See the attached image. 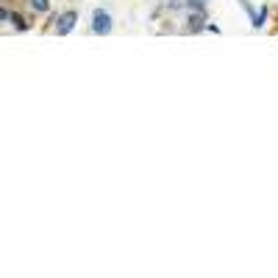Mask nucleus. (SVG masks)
<instances>
[{
  "instance_id": "obj_1",
  "label": "nucleus",
  "mask_w": 278,
  "mask_h": 278,
  "mask_svg": "<svg viewBox=\"0 0 278 278\" xmlns=\"http://www.w3.org/2000/svg\"><path fill=\"white\" fill-rule=\"evenodd\" d=\"M92 31H95V33H100V36H106V33L112 31V17H108V11H103V9H98V11H95Z\"/></svg>"
},
{
  "instance_id": "obj_4",
  "label": "nucleus",
  "mask_w": 278,
  "mask_h": 278,
  "mask_svg": "<svg viewBox=\"0 0 278 278\" xmlns=\"http://www.w3.org/2000/svg\"><path fill=\"white\" fill-rule=\"evenodd\" d=\"M11 23H14V25H17V28H20V31H25V28H28V23H25V20H23V17H17V14H14V17H11Z\"/></svg>"
},
{
  "instance_id": "obj_6",
  "label": "nucleus",
  "mask_w": 278,
  "mask_h": 278,
  "mask_svg": "<svg viewBox=\"0 0 278 278\" xmlns=\"http://www.w3.org/2000/svg\"><path fill=\"white\" fill-rule=\"evenodd\" d=\"M203 3V0H189V6H200Z\"/></svg>"
},
{
  "instance_id": "obj_5",
  "label": "nucleus",
  "mask_w": 278,
  "mask_h": 278,
  "mask_svg": "<svg viewBox=\"0 0 278 278\" xmlns=\"http://www.w3.org/2000/svg\"><path fill=\"white\" fill-rule=\"evenodd\" d=\"M31 6L36 11H47V0H31Z\"/></svg>"
},
{
  "instance_id": "obj_2",
  "label": "nucleus",
  "mask_w": 278,
  "mask_h": 278,
  "mask_svg": "<svg viewBox=\"0 0 278 278\" xmlns=\"http://www.w3.org/2000/svg\"><path fill=\"white\" fill-rule=\"evenodd\" d=\"M76 20H78V14H76V11H67V14H62V17H59V28H56V33H59V36L70 33V31H72V25H76Z\"/></svg>"
},
{
  "instance_id": "obj_3",
  "label": "nucleus",
  "mask_w": 278,
  "mask_h": 278,
  "mask_svg": "<svg viewBox=\"0 0 278 278\" xmlns=\"http://www.w3.org/2000/svg\"><path fill=\"white\" fill-rule=\"evenodd\" d=\"M203 11H200V6H195V11L189 14V31H200L203 28Z\"/></svg>"
}]
</instances>
